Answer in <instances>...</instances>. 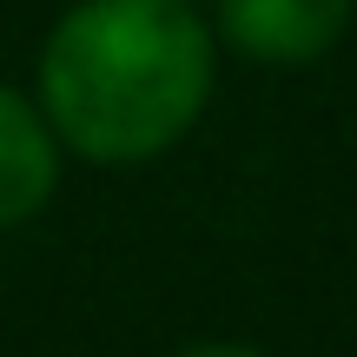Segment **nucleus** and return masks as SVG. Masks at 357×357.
<instances>
[{"instance_id": "obj_1", "label": "nucleus", "mask_w": 357, "mask_h": 357, "mask_svg": "<svg viewBox=\"0 0 357 357\" xmlns=\"http://www.w3.org/2000/svg\"><path fill=\"white\" fill-rule=\"evenodd\" d=\"M212 100V26L185 0H79L40 53V113L93 166H139Z\"/></svg>"}, {"instance_id": "obj_2", "label": "nucleus", "mask_w": 357, "mask_h": 357, "mask_svg": "<svg viewBox=\"0 0 357 357\" xmlns=\"http://www.w3.org/2000/svg\"><path fill=\"white\" fill-rule=\"evenodd\" d=\"M351 26V0H218V33L245 60L305 66L331 53Z\"/></svg>"}, {"instance_id": "obj_3", "label": "nucleus", "mask_w": 357, "mask_h": 357, "mask_svg": "<svg viewBox=\"0 0 357 357\" xmlns=\"http://www.w3.org/2000/svg\"><path fill=\"white\" fill-rule=\"evenodd\" d=\"M60 185V139L26 93L0 86V225H26Z\"/></svg>"}, {"instance_id": "obj_4", "label": "nucleus", "mask_w": 357, "mask_h": 357, "mask_svg": "<svg viewBox=\"0 0 357 357\" xmlns=\"http://www.w3.org/2000/svg\"><path fill=\"white\" fill-rule=\"evenodd\" d=\"M178 357H265V351H252V344H192Z\"/></svg>"}]
</instances>
